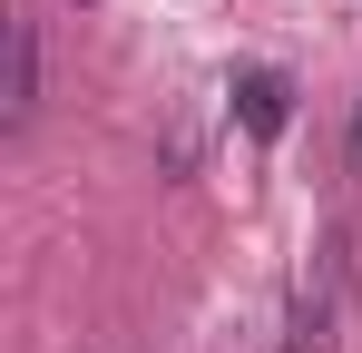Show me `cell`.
<instances>
[{"label": "cell", "instance_id": "3", "mask_svg": "<svg viewBox=\"0 0 362 353\" xmlns=\"http://www.w3.org/2000/svg\"><path fill=\"white\" fill-rule=\"evenodd\" d=\"M235 99H245V128H255V138H274V128H284V108H294V89H284L274 69H255Z\"/></svg>", "mask_w": 362, "mask_h": 353}, {"label": "cell", "instance_id": "2", "mask_svg": "<svg viewBox=\"0 0 362 353\" xmlns=\"http://www.w3.org/2000/svg\"><path fill=\"white\" fill-rule=\"evenodd\" d=\"M40 118V20L30 10H10V79H0V128L20 138Z\"/></svg>", "mask_w": 362, "mask_h": 353}, {"label": "cell", "instance_id": "1", "mask_svg": "<svg viewBox=\"0 0 362 353\" xmlns=\"http://www.w3.org/2000/svg\"><path fill=\"white\" fill-rule=\"evenodd\" d=\"M333 324H343V235L313 255V275L294 285V324H284V353H333Z\"/></svg>", "mask_w": 362, "mask_h": 353}, {"label": "cell", "instance_id": "4", "mask_svg": "<svg viewBox=\"0 0 362 353\" xmlns=\"http://www.w3.org/2000/svg\"><path fill=\"white\" fill-rule=\"evenodd\" d=\"M353 176H362V99H353Z\"/></svg>", "mask_w": 362, "mask_h": 353}]
</instances>
